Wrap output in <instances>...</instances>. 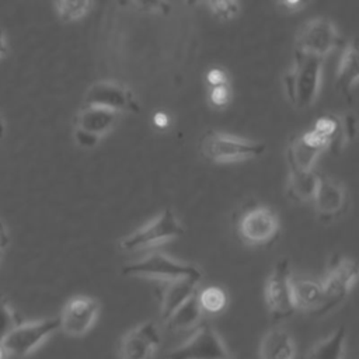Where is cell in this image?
Here are the masks:
<instances>
[{
  "label": "cell",
  "mask_w": 359,
  "mask_h": 359,
  "mask_svg": "<svg viewBox=\"0 0 359 359\" xmlns=\"http://www.w3.org/2000/svg\"><path fill=\"white\" fill-rule=\"evenodd\" d=\"M18 324V317L8 300L0 296V342Z\"/></svg>",
  "instance_id": "cell-26"
},
{
  "label": "cell",
  "mask_w": 359,
  "mask_h": 359,
  "mask_svg": "<svg viewBox=\"0 0 359 359\" xmlns=\"http://www.w3.org/2000/svg\"><path fill=\"white\" fill-rule=\"evenodd\" d=\"M100 304L97 300L87 296H76L65 304L59 316L60 330L70 337H81L94 325Z\"/></svg>",
  "instance_id": "cell-11"
},
{
  "label": "cell",
  "mask_w": 359,
  "mask_h": 359,
  "mask_svg": "<svg viewBox=\"0 0 359 359\" xmlns=\"http://www.w3.org/2000/svg\"><path fill=\"white\" fill-rule=\"evenodd\" d=\"M358 280V266L352 259L337 258L325 275L323 285V303L313 313L321 316L338 306L352 290Z\"/></svg>",
  "instance_id": "cell-6"
},
{
  "label": "cell",
  "mask_w": 359,
  "mask_h": 359,
  "mask_svg": "<svg viewBox=\"0 0 359 359\" xmlns=\"http://www.w3.org/2000/svg\"><path fill=\"white\" fill-rule=\"evenodd\" d=\"M338 43V31L328 18L318 17L307 21L296 41V50L318 57L327 56Z\"/></svg>",
  "instance_id": "cell-10"
},
{
  "label": "cell",
  "mask_w": 359,
  "mask_h": 359,
  "mask_svg": "<svg viewBox=\"0 0 359 359\" xmlns=\"http://www.w3.org/2000/svg\"><path fill=\"white\" fill-rule=\"evenodd\" d=\"M237 229L244 243L250 245H266L278 237L279 217L269 206L257 205L241 215Z\"/></svg>",
  "instance_id": "cell-9"
},
{
  "label": "cell",
  "mask_w": 359,
  "mask_h": 359,
  "mask_svg": "<svg viewBox=\"0 0 359 359\" xmlns=\"http://www.w3.org/2000/svg\"><path fill=\"white\" fill-rule=\"evenodd\" d=\"M116 111L97 107V105H84L76 118V128L91 132L97 136H102L112 129L118 118Z\"/></svg>",
  "instance_id": "cell-18"
},
{
  "label": "cell",
  "mask_w": 359,
  "mask_h": 359,
  "mask_svg": "<svg viewBox=\"0 0 359 359\" xmlns=\"http://www.w3.org/2000/svg\"><path fill=\"white\" fill-rule=\"evenodd\" d=\"M359 79V63H358V49L355 42L346 45L344 53L341 55L338 70H337V81L335 87L341 95L345 98H351L352 91L355 90Z\"/></svg>",
  "instance_id": "cell-19"
},
{
  "label": "cell",
  "mask_w": 359,
  "mask_h": 359,
  "mask_svg": "<svg viewBox=\"0 0 359 359\" xmlns=\"http://www.w3.org/2000/svg\"><path fill=\"white\" fill-rule=\"evenodd\" d=\"M302 1H303V0H282V3H283L285 6H287V7H290V8L299 6Z\"/></svg>",
  "instance_id": "cell-36"
},
{
  "label": "cell",
  "mask_w": 359,
  "mask_h": 359,
  "mask_svg": "<svg viewBox=\"0 0 359 359\" xmlns=\"http://www.w3.org/2000/svg\"><path fill=\"white\" fill-rule=\"evenodd\" d=\"M161 341L160 330L153 321H146L128 331L119 344L121 359H151Z\"/></svg>",
  "instance_id": "cell-12"
},
{
  "label": "cell",
  "mask_w": 359,
  "mask_h": 359,
  "mask_svg": "<svg viewBox=\"0 0 359 359\" xmlns=\"http://www.w3.org/2000/svg\"><path fill=\"white\" fill-rule=\"evenodd\" d=\"M265 302L275 321L290 317L294 311L292 296V275L287 259H279L265 285Z\"/></svg>",
  "instance_id": "cell-7"
},
{
  "label": "cell",
  "mask_w": 359,
  "mask_h": 359,
  "mask_svg": "<svg viewBox=\"0 0 359 359\" xmlns=\"http://www.w3.org/2000/svg\"><path fill=\"white\" fill-rule=\"evenodd\" d=\"M313 201L320 219L331 220L345 210L348 192L341 182L320 175Z\"/></svg>",
  "instance_id": "cell-14"
},
{
  "label": "cell",
  "mask_w": 359,
  "mask_h": 359,
  "mask_svg": "<svg viewBox=\"0 0 359 359\" xmlns=\"http://www.w3.org/2000/svg\"><path fill=\"white\" fill-rule=\"evenodd\" d=\"M328 147L327 142L313 129L294 137L287 149V160L290 170L310 171L314 161L323 150Z\"/></svg>",
  "instance_id": "cell-15"
},
{
  "label": "cell",
  "mask_w": 359,
  "mask_h": 359,
  "mask_svg": "<svg viewBox=\"0 0 359 359\" xmlns=\"http://www.w3.org/2000/svg\"><path fill=\"white\" fill-rule=\"evenodd\" d=\"M318 174L313 170L310 171H299L290 170L289 181H287V195L290 199L296 202H307L313 199L317 184H318Z\"/></svg>",
  "instance_id": "cell-22"
},
{
  "label": "cell",
  "mask_w": 359,
  "mask_h": 359,
  "mask_svg": "<svg viewBox=\"0 0 359 359\" xmlns=\"http://www.w3.org/2000/svg\"><path fill=\"white\" fill-rule=\"evenodd\" d=\"M153 122L157 128H167L168 123H170V118L165 112H157L153 116Z\"/></svg>",
  "instance_id": "cell-34"
},
{
  "label": "cell",
  "mask_w": 359,
  "mask_h": 359,
  "mask_svg": "<svg viewBox=\"0 0 359 359\" xmlns=\"http://www.w3.org/2000/svg\"><path fill=\"white\" fill-rule=\"evenodd\" d=\"M126 276H137L157 280H172L180 278H194L201 280L202 272L192 264L178 261L164 252H151L122 268Z\"/></svg>",
  "instance_id": "cell-3"
},
{
  "label": "cell",
  "mask_w": 359,
  "mask_h": 359,
  "mask_svg": "<svg viewBox=\"0 0 359 359\" xmlns=\"http://www.w3.org/2000/svg\"><path fill=\"white\" fill-rule=\"evenodd\" d=\"M74 140L79 146L81 147H86V149H91L94 147L98 140H100V136L91 133V132H87L84 129H80V128H76L74 129Z\"/></svg>",
  "instance_id": "cell-31"
},
{
  "label": "cell",
  "mask_w": 359,
  "mask_h": 359,
  "mask_svg": "<svg viewBox=\"0 0 359 359\" xmlns=\"http://www.w3.org/2000/svg\"><path fill=\"white\" fill-rule=\"evenodd\" d=\"M209 100L215 107H224L230 100V90H229L227 84L210 87Z\"/></svg>",
  "instance_id": "cell-29"
},
{
  "label": "cell",
  "mask_w": 359,
  "mask_h": 359,
  "mask_svg": "<svg viewBox=\"0 0 359 359\" xmlns=\"http://www.w3.org/2000/svg\"><path fill=\"white\" fill-rule=\"evenodd\" d=\"M6 356H7V353H6L4 348H3L1 344H0V359H6Z\"/></svg>",
  "instance_id": "cell-39"
},
{
  "label": "cell",
  "mask_w": 359,
  "mask_h": 359,
  "mask_svg": "<svg viewBox=\"0 0 359 359\" xmlns=\"http://www.w3.org/2000/svg\"><path fill=\"white\" fill-rule=\"evenodd\" d=\"M84 105H97L116 112H139V104L132 93L118 83L101 80L87 90Z\"/></svg>",
  "instance_id": "cell-13"
},
{
  "label": "cell",
  "mask_w": 359,
  "mask_h": 359,
  "mask_svg": "<svg viewBox=\"0 0 359 359\" xmlns=\"http://www.w3.org/2000/svg\"><path fill=\"white\" fill-rule=\"evenodd\" d=\"M10 243V234L7 226L0 220V250H4Z\"/></svg>",
  "instance_id": "cell-33"
},
{
  "label": "cell",
  "mask_w": 359,
  "mask_h": 359,
  "mask_svg": "<svg viewBox=\"0 0 359 359\" xmlns=\"http://www.w3.org/2000/svg\"><path fill=\"white\" fill-rule=\"evenodd\" d=\"M323 59L294 49L293 66L286 74L285 84L290 102L297 108L310 107L317 95Z\"/></svg>",
  "instance_id": "cell-1"
},
{
  "label": "cell",
  "mask_w": 359,
  "mask_h": 359,
  "mask_svg": "<svg viewBox=\"0 0 359 359\" xmlns=\"http://www.w3.org/2000/svg\"><path fill=\"white\" fill-rule=\"evenodd\" d=\"M209 0H185V4L189 6V7H194V6H198L201 3H208Z\"/></svg>",
  "instance_id": "cell-37"
},
{
  "label": "cell",
  "mask_w": 359,
  "mask_h": 359,
  "mask_svg": "<svg viewBox=\"0 0 359 359\" xmlns=\"http://www.w3.org/2000/svg\"><path fill=\"white\" fill-rule=\"evenodd\" d=\"M296 345L293 337L280 327L271 328L259 344L261 359H294Z\"/></svg>",
  "instance_id": "cell-17"
},
{
  "label": "cell",
  "mask_w": 359,
  "mask_h": 359,
  "mask_svg": "<svg viewBox=\"0 0 359 359\" xmlns=\"http://www.w3.org/2000/svg\"><path fill=\"white\" fill-rule=\"evenodd\" d=\"M198 303L203 313L217 314L224 310L227 304V294L223 289L217 286H208L196 293Z\"/></svg>",
  "instance_id": "cell-24"
},
{
  "label": "cell",
  "mask_w": 359,
  "mask_h": 359,
  "mask_svg": "<svg viewBox=\"0 0 359 359\" xmlns=\"http://www.w3.org/2000/svg\"><path fill=\"white\" fill-rule=\"evenodd\" d=\"M1 257H3V250H0V261H1Z\"/></svg>",
  "instance_id": "cell-40"
},
{
  "label": "cell",
  "mask_w": 359,
  "mask_h": 359,
  "mask_svg": "<svg viewBox=\"0 0 359 359\" xmlns=\"http://www.w3.org/2000/svg\"><path fill=\"white\" fill-rule=\"evenodd\" d=\"M184 234V227L172 209H164L157 217L133 233L121 238L119 247L126 252H133L144 248H151L171 241Z\"/></svg>",
  "instance_id": "cell-2"
},
{
  "label": "cell",
  "mask_w": 359,
  "mask_h": 359,
  "mask_svg": "<svg viewBox=\"0 0 359 359\" xmlns=\"http://www.w3.org/2000/svg\"><path fill=\"white\" fill-rule=\"evenodd\" d=\"M339 123H341V130H342V136L345 143L352 140L356 135V119L352 114H345L342 118H339Z\"/></svg>",
  "instance_id": "cell-30"
},
{
  "label": "cell",
  "mask_w": 359,
  "mask_h": 359,
  "mask_svg": "<svg viewBox=\"0 0 359 359\" xmlns=\"http://www.w3.org/2000/svg\"><path fill=\"white\" fill-rule=\"evenodd\" d=\"M206 81L210 87L215 86H220V84H226V74L223 70L220 69H212L208 72L206 74Z\"/></svg>",
  "instance_id": "cell-32"
},
{
  "label": "cell",
  "mask_w": 359,
  "mask_h": 359,
  "mask_svg": "<svg viewBox=\"0 0 359 359\" xmlns=\"http://www.w3.org/2000/svg\"><path fill=\"white\" fill-rule=\"evenodd\" d=\"M4 132H6V125H4V119H3V116L0 115V139L4 136Z\"/></svg>",
  "instance_id": "cell-38"
},
{
  "label": "cell",
  "mask_w": 359,
  "mask_h": 359,
  "mask_svg": "<svg viewBox=\"0 0 359 359\" xmlns=\"http://www.w3.org/2000/svg\"><path fill=\"white\" fill-rule=\"evenodd\" d=\"M198 293V292H196ZM196 293L187 299L164 323L172 331H184L194 328L202 320L203 311L198 303Z\"/></svg>",
  "instance_id": "cell-21"
},
{
  "label": "cell",
  "mask_w": 359,
  "mask_h": 359,
  "mask_svg": "<svg viewBox=\"0 0 359 359\" xmlns=\"http://www.w3.org/2000/svg\"><path fill=\"white\" fill-rule=\"evenodd\" d=\"M167 359H231V356L220 335L209 324H201L184 344L168 353Z\"/></svg>",
  "instance_id": "cell-8"
},
{
  "label": "cell",
  "mask_w": 359,
  "mask_h": 359,
  "mask_svg": "<svg viewBox=\"0 0 359 359\" xmlns=\"http://www.w3.org/2000/svg\"><path fill=\"white\" fill-rule=\"evenodd\" d=\"M136 8L149 13H170V4L167 0H129Z\"/></svg>",
  "instance_id": "cell-28"
},
{
  "label": "cell",
  "mask_w": 359,
  "mask_h": 359,
  "mask_svg": "<svg viewBox=\"0 0 359 359\" xmlns=\"http://www.w3.org/2000/svg\"><path fill=\"white\" fill-rule=\"evenodd\" d=\"M7 52V43L4 38V32L0 29V57Z\"/></svg>",
  "instance_id": "cell-35"
},
{
  "label": "cell",
  "mask_w": 359,
  "mask_h": 359,
  "mask_svg": "<svg viewBox=\"0 0 359 359\" xmlns=\"http://www.w3.org/2000/svg\"><path fill=\"white\" fill-rule=\"evenodd\" d=\"M91 0H55V7L63 21H76L90 8Z\"/></svg>",
  "instance_id": "cell-25"
},
{
  "label": "cell",
  "mask_w": 359,
  "mask_h": 359,
  "mask_svg": "<svg viewBox=\"0 0 359 359\" xmlns=\"http://www.w3.org/2000/svg\"><path fill=\"white\" fill-rule=\"evenodd\" d=\"M345 337V328L339 327L328 338L323 339L311 349L309 359H342Z\"/></svg>",
  "instance_id": "cell-23"
},
{
  "label": "cell",
  "mask_w": 359,
  "mask_h": 359,
  "mask_svg": "<svg viewBox=\"0 0 359 359\" xmlns=\"http://www.w3.org/2000/svg\"><path fill=\"white\" fill-rule=\"evenodd\" d=\"M202 154L215 163H233L255 158L265 151V144L222 132H209L201 142Z\"/></svg>",
  "instance_id": "cell-4"
},
{
  "label": "cell",
  "mask_w": 359,
  "mask_h": 359,
  "mask_svg": "<svg viewBox=\"0 0 359 359\" xmlns=\"http://www.w3.org/2000/svg\"><path fill=\"white\" fill-rule=\"evenodd\" d=\"M292 296L296 310L314 313L323 303V285L307 278H292Z\"/></svg>",
  "instance_id": "cell-20"
},
{
  "label": "cell",
  "mask_w": 359,
  "mask_h": 359,
  "mask_svg": "<svg viewBox=\"0 0 359 359\" xmlns=\"http://www.w3.org/2000/svg\"><path fill=\"white\" fill-rule=\"evenodd\" d=\"M208 4L210 6L213 14L224 21L234 18L240 10L238 0H209Z\"/></svg>",
  "instance_id": "cell-27"
},
{
  "label": "cell",
  "mask_w": 359,
  "mask_h": 359,
  "mask_svg": "<svg viewBox=\"0 0 359 359\" xmlns=\"http://www.w3.org/2000/svg\"><path fill=\"white\" fill-rule=\"evenodd\" d=\"M198 279L194 278H180L172 280H165L164 286L160 289V317L165 321L187 299L198 292Z\"/></svg>",
  "instance_id": "cell-16"
},
{
  "label": "cell",
  "mask_w": 359,
  "mask_h": 359,
  "mask_svg": "<svg viewBox=\"0 0 359 359\" xmlns=\"http://www.w3.org/2000/svg\"><path fill=\"white\" fill-rule=\"evenodd\" d=\"M57 330L59 317L18 323L0 344L7 355L22 358L36 351Z\"/></svg>",
  "instance_id": "cell-5"
}]
</instances>
